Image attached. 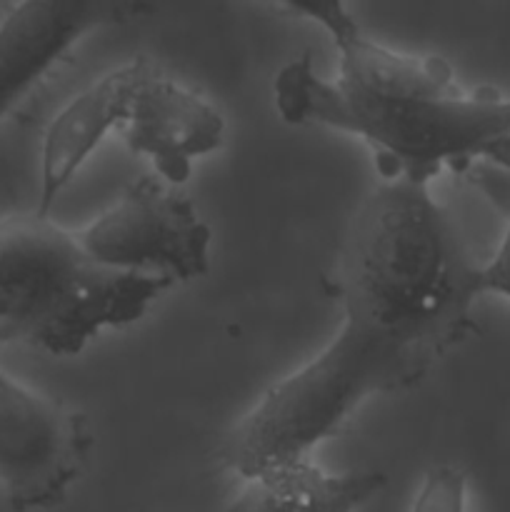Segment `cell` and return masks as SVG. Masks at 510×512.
Returning a JSON list of instances; mask_svg holds the SVG:
<instances>
[{
    "mask_svg": "<svg viewBox=\"0 0 510 512\" xmlns=\"http://www.w3.org/2000/svg\"><path fill=\"white\" fill-rule=\"evenodd\" d=\"M478 270L430 185L380 180L340 245L343 323L223 435L220 463L245 478L270 463L310 458L365 400L423 383L478 330Z\"/></svg>",
    "mask_w": 510,
    "mask_h": 512,
    "instance_id": "cell-1",
    "label": "cell"
},
{
    "mask_svg": "<svg viewBox=\"0 0 510 512\" xmlns=\"http://www.w3.org/2000/svg\"><path fill=\"white\" fill-rule=\"evenodd\" d=\"M273 103L290 125H315L358 138L380 180L430 185L443 170L465 173L485 150L510 138V98L465 90L448 60L388 48L368 35L338 45V73L325 80L310 55L273 80Z\"/></svg>",
    "mask_w": 510,
    "mask_h": 512,
    "instance_id": "cell-2",
    "label": "cell"
},
{
    "mask_svg": "<svg viewBox=\"0 0 510 512\" xmlns=\"http://www.w3.org/2000/svg\"><path fill=\"white\" fill-rule=\"evenodd\" d=\"M170 285L98 263L50 215L0 218V340L55 358L133 325Z\"/></svg>",
    "mask_w": 510,
    "mask_h": 512,
    "instance_id": "cell-3",
    "label": "cell"
},
{
    "mask_svg": "<svg viewBox=\"0 0 510 512\" xmlns=\"http://www.w3.org/2000/svg\"><path fill=\"white\" fill-rule=\"evenodd\" d=\"M78 240L108 268L175 285L208 273L213 230L193 200L158 175H143Z\"/></svg>",
    "mask_w": 510,
    "mask_h": 512,
    "instance_id": "cell-4",
    "label": "cell"
},
{
    "mask_svg": "<svg viewBox=\"0 0 510 512\" xmlns=\"http://www.w3.org/2000/svg\"><path fill=\"white\" fill-rule=\"evenodd\" d=\"M95 448L90 418L0 368V490L13 512L65 503Z\"/></svg>",
    "mask_w": 510,
    "mask_h": 512,
    "instance_id": "cell-5",
    "label": "cell"
},
{
    "mask_svg": "<svg viewBox=\"0 0 510 512\" xmlns=\"http://www.w3.org/2000/svg\"><path fill=\"white\" fill-rule=\"evenodd\" d=\"M128 65L130 85L118 133L130 153L153 163L158 178L170 185L185 183L195 160L223 145V115L145 55Z\"/></svg>",
    "mask_w": 510,
    "mask_h": 512,
    "instance_id": "cell-6",
    "label": "cell"
},
{
    "mask_svg": "<svg viewBox=\"0 0 510 512\" xmlns=\"http://www.w3.org/2000/svg\"><path fill=\"white\" fill-rule=\"evenodd\" d=\"M150 13V0H18L0 20V123L80 40Z\"/></svg>",
    "mask_w": 510,
    "mask_h": 512,
    "instance_id": "cell-7",
    "label": "cell"
},
{
    "mask_svg": "<svg viewBox=\"0 0 510 512\" xmlns=\"http://www.w3.org/2000/svg\"><path fill=\"white\" fill-rule=\"evenodd\" d=\"M130 85V65L123 63L105 73L98 83L75 95L48 125L40 148L38 213L50 215L58 195L68 188L85 160L115 133L123 118Z\"/></svg>",
    "mask_w": 510,
    "mask_h": 512,
    "instance_id": "cell-8",
    "label": "cell"
},
{
    "mask_svg": "<svg viewBox=\"0 0 510 512\" xmlns=\"http://www.w3.org/2000/svg\"><path fill=\"white\" fill-rule=\"evenodd\" d=\"M240 480L235 498L215 512H358L388 483L378 470L328 473L310 458L270 463Z\"/></svg>",
    "mask_w": 510,
    "mask_h": 512,
    "instance_id": "cell-9",
    "label": "cell"
},
{
    "mask_svg": "<svg viewBox=\"0 0 510 512\" xmlns=\"http://www.w3.org/2000/svg\"><path fill=\"white\" fill-rule=\"evenodd\" d=\"M408 512H468V475L458 465L425 470Z\"/></svg>",
    "mask_w": 510,
    "mask_h": 512,
    "instance_id": "cell-10",
    "label": "cell"
},
{
    "mask_svg": "<svg viewBox=\"0 0 510 512\" xmlns=\"http://www.w3.org/2000/svg\"><path fill=\"white\" fill-rule=\"evenodd\" d=\"M270 3L310 23H318L330 35L333 45L353 38L360 30L353 10L348 8V0H270Z\"/></svg>",
    "mask_w": 510,
    "mask_h": 512,
    "instance_id": "cell-11",
    "label": "cell"
},
{
    "mask_svg": "<svg viewBox=\"0 0 510 512\" xmlns=\"http://www.w3.org/2000/svg\"><path fill=\"white\" fill-rule=\"evenodd\" d=\"M470 183L478 190H483L493 205H498L503 213L510 210V138L490 145L485 150L483 160L470 165L468 170Z\"/></svg>",
    "mask_w": 510,
    "mask_h": 512,
    "instance_id": "cell-12",
    "label": "cell"
},
{
    "mask_svg": "<svg viewBox=\"0 0 510 512\" xmlns=\"http://www.w3.org/2000/svg\"><path fill=\"white\" fill-rule=\"evenodd\" d=\"M480 293H495L500 298L510 300V210H508V228H505L503 240L493 258L478 270Z\"/></svg>",
    "mask_w": 510,
    "mask_h": 512,
    "instance_id": "cell-13",
    "label": "cell"
}]
</instances>
